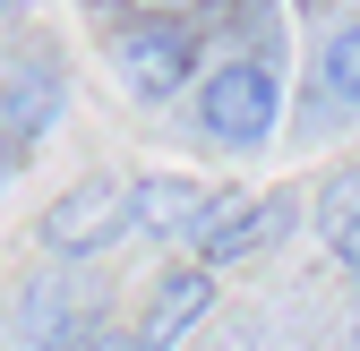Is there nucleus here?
Masks as SVG:
<instances>
[{"mask_svg": "<svg viewBox=\"0 0 360 351\" xmlns=\"http://www.w3.org/2000/svg\"><path fill=\"white\" fill-rule=\"evenodd\" d=\"M198 86V138L214 154H257V146H275V128H283V69L266 60V52H240V60H214L189 77Z\"/></svg>", "mask_w": 360, "mask_h": 351, "instance_id": "nucleus-1", "label": "nucleus"}, {"mask_svg": "<svg viewBox=\"0 0 360 351\" xmlns=\"http://www.w3.org/2000/svg\"><path fill=\"white\" fill-rule=\"evenodd\" d=\"M112 69L138 103H172L206 69V26L189 9H138V18L112 26Z\"/></svg>", "mask_w": 360, "mask_h": 351, "instance_id": "nucleus-2", "label": "nucleus"}, {"mask_svg": "<svg viewBox=\"0 0 360 351\" xmlns=\"http://www.w3.org/2000/svg\"><path fill=\"white\" fill-rule=\"evenodd\" d=\"M223 214V189L180 180V171H146V180H120V240H198Z\"/></svg>", "mask_w": 360, "mask_h": 351, "instance_id": "nucleus-3", "label": "nucleus"}, {"mask_svg": "<svg viewBox=\"0 0 360 351\" xmlns=\"http://www.w3.org/2000/svg\"><path fill=\"white\" fill-rule=\"evenodd\" d=\"M292 223H300V197H292V189H266V197H223V214L189 240V257H198L206 274H223V266H240V257H257V249L292 240Z\"/></svg>", "mask_w": 360, "mask_h": 351, "instance_id": "nucleus-4", "label": "nucleus"}, {"mask_svg": "<svg viewBox=\"0 0 360 351\" xmlns=\"http://www.w3.org/2000/svg\"><path fill=\"white\" fill-rule=\"evenodd\" d=\"M34 240H43L52 266H77V257L120 249V180H77L69 197H52V214L34 223Z\"/></svg>", "mask_w": 360, "mask_h": 351, "instance_id": "nucleus-5", "label": "nucleus"}, {"mask_svg": "<svg viewBox=\"0 0 360 351\" xmlns=\"http://www.w3.org/2000/svg\"><path fill=\"white\" fill-rule=\"evenodd\" d=\"M9 334H18V351H69L86 334V309H77V291L60 283V266L52 274H26L9 291Z\"/></svg>", "mask_w": 360, "mask_h": 351, "instance_id": "nucleus-6", "label": "nucleus"}, {"mask_svg": "<svg viewBox=\"0 0 360 351\" xmlns=\"http://www.w3.org/2000/svg\"><path fill=\"white\" fill-rule=\"evenodd\" d=\"M206 309H214V274H206L198 257H189V266H172V274L146 291V326H138V351H180V343H189V334L206 326Z\"/></svg>", "mask_w": 360, "mask_h": 351, "instance_id": "nucleus-7", "label": "nucleus"}, {"mask_svg": "<svg viewBox=\"0 0 360 351\" xmlns=\"http://www.w3.org/2000/svg\"><path fill=\"white\" fill-rule=\"evenodd\" d=\"M60 95H69V86H60L52 60H9V69H0V138L34 146L43 128L60 120Z\"/></svg>", "mask_w": 360, "mask_h": 351, "instance_id": "nucleus-8", "label": "nucleus"}, {"mask_svg": "<svg viewBox=\"0 0 360 351\" xmlns=\"http://www.w3.org/2000/svg\"><path fill=\"white\" fill-rule=\"evenodd\" d=\"M309 86H318V103H326L335 120H352V112H360V18H352V26H335V34L318 43V69H309Z\"/></svg>", "mask_w": 360, "mask_h": 351, "instance_id": "nucleus-9", "label": "nucleus"}, {"mask_svg": "<svg viewBox=\"0 0 360 351\" xmlns=\"http://www.w3.org/2000/svg\"><path fill=\"white\" fill-rule=\"evenodd\" d=\"M318 232H326V257L360 283V171H335L326 197H318Z\"/></svg>", "mask_w": 360, "mask_h": 351, "instance_id": "nucleus-10", "label": "nucleus"}, {"mask_svg": "<svg viewBox=\"0 0 360 351\" xmlns=\"http://www.w3.org/2000/svg\"><path fill=\"white\" fill-rule=\"evenodd\" d=\"M69 351H138V334H77Z\"/></svg>", "mask_w": 360, "mask_h": 351, "instance_id": "nucleus-11", "label": "nucleus"}, {"mask_svg": "<svg viewBox=\"0 0 360 351\" xmlns=\"http://www.w3.org/2000/svg\"><path fill=\"white\" fill-rule=\"evenodd\" d=\"M146 9H198V0H146Z\"/></svg>", "mask_w": 360, "mask_h": 351, "instance_id": "nucleus-12", "label": "nucleus"}, {"mask_svg": "<svg viewBox=\"0 0 360 351\" xmlns=\"http://www.w3.org/2000/svg\"><path fill=\"white\" fill-rule=\"evenodd\" d=\"M0 18H9V0H0Z\"/></svg>", "mask_w": 360, "mask_h": 351, "instance_id": "nucleus-13", "label": "nucleus"}]
</instances>
